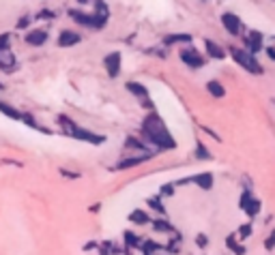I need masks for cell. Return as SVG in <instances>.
I'll return each instance as SVG.
<instances>
[{
  "label": "cell",
  "instance_id": "ba28073f",
  "mask_svg": "<svg viewBox=\"0 0 275 255\" xmlns=\"http://www.w3.org/2000/svg\"><path fill=\"white\" fill-rule=\"evenodd\" d=\"M179 58H181V63H183V65H187V67L193 69V71H198V69H202V67L207 65L205 54H200L198 49H196V47H191V45L181 47Z\"/></svg>",
  "mask_w": 275,
  "mask_h": 255
},
{
  "label": "cell",
  "instance_id": "836d02e7",
  "mask_svg": "<svg viewBox=\"0 0 275 255\" xmlns=\"http://www.w3.org/2000/svg\"><path fill=\"white\" fill-rule=\"evenodd\" d=\"M264 54H267L269 60H273L275 63V45H267V49H264Z\"/></svg>",
  "mask_w": 275,
  "mask_h": 255
},
{
  "label": "cell",
  "instance_id": "f35d334b",
  "mask_svg": "<svg viewBox=\"0 0 275 255\" xmlns=\"http://www.w3.org/2000/svg\"><path fill=\"white\" fill-rule=\"evenodd\" d=\"M273 105H275V101H273Z\"/></svg>",
  "mask_w": 275,
  "mask_h": 255
},
{
  "label": "cell",
  "instance_id": "d6a6232c",
  "mask_svg": "<svg viewBox=\"0 0 275 255\" xmlns=\"http://www.w3.org/2000/svg\"><path fill=\"white\" fill-rule=\"evenodd\" d=\"M9 43H11V35L9 33L0 35V52H3V49H9Z\"/></svg>",
  "mask_w": 275,
  "mask_h": 255
},
{
  "label": "cell",
  "instance_id": "e0dca14e",
  "mask_svg": "<svg viewBox=\"0 0 275 255\" xmlns=\"http://www.w3.org/2000/svg\"><path fill=\"white\" fill-rule=\"evenodd\" d=\"M207 93L211 97H215V99H223L226 97V86H223L221 81H217V79H209L207 81Z\"/></svg>",
  "mask_w": 275,
  "mask_h": 255
},
{
  "label": "cell",
  "instance_id": "83f0119b",
  "mask_svg": "<svg viewBox=\"0 0 275 255\" xmlns=\"http://www.w3.org/2000/svg\"><path fill=\"white\" fill-rule=\"evenodd\" d=\"M252 234H254V225H252V223H243V225L239 228V232H237V236H239L241 240H247Z\"/></svg>",
  "mask_w": 275,
  "mask_h": 255
},
{
  "label": "cell",
  "instance_id": "9c48e42d",
  "mask_svg": "<svg viewBox=\"0 0 275 255\" xmlns=\"http://www.w3.org/2000/svg\"><path fill=\"white\" fill-rule=\"evenodd\" d=\"M189 182L198 185L202 191H211L213 185H215V176H213L211 172H200V174H193V176H189V178H181V180H177L174 185L179 187V185H189Z\"/></svg>",
  "mask_w": 275,
  "mask_h": 255
},
{
  "label": "cell",
  "instance_id": "52a82bcc",
  "mask_svg": "<svg viewBox=\"0 0 275 255\" xmlns=\"http://www.w3.org/2000/svg\"><path fill=\"white\" fill-rule=\"evenodd\" d=\"M221 26L223 30L230 35V37H243L247 33L245 30V24H243V19L237 15V13H232V11H223L221 13Z\"/></svg>",
  "mask_w": 275,
  "mask_h": 255
},
{
  "label": "cell",
  "instance_id": "8992f818",
  "mask_svg": "<svg viewBox=\"0 0 275 255\" xmlns=\"http://www.w3.org/2000/svg\"><path fill=\"white\" fill-rule=\"evenodd\" d=\"M241 39H243V49H247V52L254 54V56H258L260 52H264V49H267V43H264V35L260 33V30L249 28Z\"/></svg>",
  "mask_w": 275,
  "mask_h": 255
},
{
  "label": "cell",
  "instance_id": "7a4b0ae2",
  "mask_svg": "<svg viewBox=\"0 0 275 255\" xmlns=\"http://www.w3.org/2000/svg\"><path fill=\"white\" fill-rule=\"evenodd\" d=\"M93 7H95L93 13H86V11H82V9H78V7H71V9H67V15L73 19L76 24H80V26H86V28H93V30H101V28L108 24L110 7L106 3H99V0H95Z\"/></svg>",
  "mask_w": 275,
  "mask_h": 255
},
{
  "label": "cell",
  "instance_id": "ac0fdd59",
  "mask_svg": "<svg viewBox=\"0 0 275 255\" xmlns=\"http://www.w3.org/2000/svg\"><path fill=\"white\" fill-rule=\"evenodd\" d=\"M125 88L129 90L131 95H136L138 99H142V101L148 99V90H146L144 84H140V81H127V86H125Z\"/></svg>",
  "mask_w": 275,
  "mask_h": 255
},
{
  "label": "cell",
  "instance_id": "7402d4cb",
  "mask_svg": "<svg viewBox=\"0 0 275 255\" xmlns=\"http://www.w3.org/2000/svg\"><path fill=\"white\" fill-rule=\"evenodd\" d=\"M123 240H125V247H129V249H142V242H144V240L138 238L136 234L129 232V230L123 234Z\"/></svg>",
  "mask_w": 275,
  "mask_h": 255
},
{
  "label": "cell",
  "instance_id": "484cf974",
  "mask_svg": "<svg viewBox=\"0 0 275 255\" xmlns=\"http://www.w3.org/2000/svg\"><path fill=\"white\" fill-rule=\"evenodd\" d=\"M125 146H127V148H134V150H142V152H144V155H151L148 148L144 146V141H140V139H136V137H127Z\"/></svg>",
  "mask_w": 275,
  "mask_h": 255
},
{
  "label": "cell",
  "instance_id": "277c9868",
  "mask_svg": "<svg viewBox=\"0 0 275 255\" xmlns=\"http://www.w3.org/2000/svg\"><path fill=\"white\" fill-rule=\"evenodd\" d=\"M58 122L65 127V131H67L71 137H76L80 141H88V144H95V146L106 144V135H97V133H93V131L78 127L76 122L71 120V118H67V116H58Z\"/></svg>",
  "mask_w": 275,
  "mask_h": 255
},
{
  "label": "cell",
  "instance_id": "74e56055",
  "mask_svg": "<svg viewBox=\"0 0 275 255\" xmlns=\"http://www.w3.org/2000/svg\"><path fill=\"white\" fill-rule=\"evenodd\" d=\"M271 39H273V41H275V37H271Z\"/></svg>",
  "mask_w": 275,
  "mask_h": 255
},
{
  "label": "cell",
  "instance_id": "603a6c76",
  "mask_svg": "<svg viewBox=\"0 0 275 255\" xmlns=\"http://www.w3.org/2000/svg\"><path fill=\"white\" fill-rule=\"evenodd\" d=\"M0 111H3L5 116L13 118V120H24V114H22V111L15 109V107H11L9 103H5V101H0Z\"/></svg>",
  "mask_w": 275,
  "mask_h": 255
},
{
  "label": "cell",
  "instance_id": "7c38bea8",
  "mask_svg": "<svg viewBox=\"0 0 275 255\" xmlns=\"http://www.w3.org/2000/svg\"><path fill=\"white\" fill-rule=\"evenodd\" d=\"M24 41H26L28 45H35V47L43 45L45 41H47V30H43V28H35V30H28V33H26V37H24Z\"/></svg>",
  "mask_w": 275,
  "mask_h": 255
},
{
  "label": "cell",
  "instance_id": "d6986e66",
  "mask_svg": "<svg viewBox=\"0 0 275 255\" xmlns=\"http://www.w3.org/2000/svg\"><path fill=\"white\" fill-rule=\"evenodd\" d=\"M151 155H142V157H129V159H123L116 163V169H127V167H134V165H140V163L148 161Z\"/></svg>",
  "mask_w": 275,
  "mask_h": 255
},
{
  "label": "cell",
  "instance_id": "30bf717a",
  "mask_svg": "<svg viewBox=\"0 0 275 255\" xmlns=\"http://www.w3.org/2000/svg\"><path fill=\"white\" fill-rule=\"evenodd\" d=\"M120 63H123V58H120V52H110V54L104 58V67H106V71H108L110 77H116V75H118Z\"/></svg>",
  "mask_w": 275,
  "mask_h": 255
},
{
  "label": "cell",
  "instance_id": "d590c367",
  "mask_svg": "<svg viewBox=\"0 0 275 255\" xmlns=\"http://www.w3.org/2000/svg\"><path fill=\"white\" fill-rule=\"evenodd\" d=\"M28 24H30V17H22V19L17 22V28H26Z\"/></svg>",
  "mask_w": 275,
  "mask_h": 255
},
{
  "label": "cell",
  "instance_id": "8d00e7d4",
  "mask_svg": "<svg viewBox=\"0 0 275 255\" xmlns=\"http://www.w3.org/2000/svg\"><path fill=\"white\" fill-rule=\"evenodd\" d=\"M95 247H97V242H90V244H86L84 249H86V251H90V249H95Z\"/></svg>",
  "mask_w": 275,
  "mask_h": 255
},
{
  "label": "cell",
  "instance_id": "4316f807",
  "mask_svg": "<svg viewBox=\"0 0 275 255\" xmlns=\"http://www.w3.org/2000/svg\"><path fill=\"white\" fill-rule=\"evenodd\" d=\"M146 204L153 208V210H157L159 215H166V208H164V204H161V195H155V197H148Z\"/></svg>",
  "mask_w": 275,
  "mask_h": 255
},
{
  "label": "cell",
  "instance_id": "3957f363",
  "mask_svg": "<svg viewBox=\"0 0 275 255\" xmlns=\"http://www.w3.org/2000/svg\"><path fill=\"white\" fill-rule=\"evenodd\" d=\"M228 54L232 56L234 63H237L243 71H247V73H252V75H262L264 73V67L260 65V60L254 56V54H249L247 49L237 47V45H230L228 47Z\"/></svg>",
  "mask_w": 275,
  "mask_h": 255
},
{
  "label": "cell",
  "instance_id": "2e32d148",
  "mask_svg": "<svg viewBox=\"0 0 275 255\" xmlns=\"http://www.w3.org/2000/svg\"><path fill=\"white\" fill-rule=\"evenodd\" d=\"M191 35L189 33H174V35H166L164 37V45H177V43H185L189 45L191 43Z\"/></svg>",
  "mask_w": 275,
  "mask_h": 255
},
{
  "label": "cell",
  "instance_id": "8fae6325",
  "mask_svg": "<svg viewBox=\"0 0 275 255\" xmlns=\"http://www.w3.org/2000/svg\"><path fill=\"white\" fill-rule=\"evenodd\" d=\"M205 49H207V56L213 58V60H223L228 54H226V49H223L219 43H215L213 39L205 37Z\"/></svg>",
  "mask_w": 275,
  "mask_h": 255
},
{
  "label": "cell",
  "instance_id": "4fadbf2b",
  "mask_svg": "<svg viewBox=\"0 0 275 255\" xmlns=\"http://www.w3.org/2000/svg\"><path fill=\"white\" fill-rule=\"evenodd\" d=\"M82 41V35L76 33V30H63L58 37V45L60 47H71V45H78Z\"/></svg>",
  "mask_w": 275,
  "mask_h": 255
},
{
  "label": "cell",
  "instance_id": "d4e9b609",
  "mask_svg": "<svg viewBox=\"0 0 275 255\" xmlns=\"http://www.w3.org/2000/svg\"><path fill=\"white\" fill-rule=\"evenodd\" d=\"M193 155H196V159H200V161H209V159H213L211 157V150L202 144V141L198 139L196 141V150H193Z\"/></svg>",
  "mask_w": 275,
  "mask_h": 255
},
{
  "label": "cell",
  "instance_id": "cb8c5ba5",
  "mask_svg": "<svg viewBox=\"0 0 275 255\" xmlns=\"http://www.w3.org/2000/svg\"><path fill=\"white\" fill-rule=\"evenodd\" d=\"M161 249H166L164 247V244H159V242H155V240H144V242H142V253H144V255H155L157 251H161Z\"/></svg>",
  "mask_w": 275,
  "mask_h": 255
},
{
  "label": "cell",
  "instance_id": "6da1fadb",
  "mask_svg": "<svg viewBox=\"0 0 275 255\" xmlns=\"http://www.w3.org/2000/svg\"><path fill=\"white\" fill-rule=\"evenodd\" d=\"M142 135H144L148 144H153L157 150H174L177 148V141L168 131L166 122L161 120L155 111H151L144 118V122H142Z\"/></svg>",
  "mask_w": 275,
  "mask_h": 255
},
{
  "label": "cell",
  "instance_id": "1f68e13d",
  "mask_svg": "<svg viewBox=\"0 0 275 255\" xmlns=\"http://www.w3.org/2000/svg\"><path fill=\"white\" fill-rule=\"evenodd\" d=\"M174 182H172V185H164V187H161V193H159V195L161 197H170V195H174Z\"/></svg>",
  "mask_w": 275,
  "mask_h": 255
},
{
  "label": "cell",
  "instance_id": "5bb4252c",
  "mask_svg": "<svg viewBox=\"0 0 275 255\" xmlns=\"http://www.w3.org/2000/svg\"><path fill=\"white\" fill-rule=\"evenodd\" d=\"M226 249L232 251V255H245V244H241L239 242V236L237 234H228L226 236Z\"/></svg>",
  "mask_w": 275,
  "mask_h": 255
},
{
  "label": "cell",
  "instance_id": "9a60e30c",
  "mask_svg": "<svg viewBox=\"0 0 275 255\" xmlns=\"http://www.w3.org/2000/svg\"><path fill=\"white\" fill-rule=\"evenodd\" d=\"M0 69H3L5 73H13L15 56L11 54V49H3V52H0Z\"/></svg>",
  "mask_w": 275,
  "mask_h": 255
},
{
  "label": "cell",
  "instance_id": "ffe728a7",
  "mask_svg": "<svg viewBox=\"0 0 275 255\" xmlns=\"http://www.w3.org/2000/svg\"><path fill=\"white\" fill-rule=\"evenodd\" d=\"M129 221H131V223H136V225H148V223H153L151 217H148L142 208H136L134 212H131V215H129Z\"/></svg>",
  "mask_w": 275,
  "mask_h": 255
},
{
  "label": "cell",
  "instance_id": "e575fe53",
  "mask_svg": "<svg viewBox=\"0 0 275 255\" xmlns=\"http://www.w3.org/2000/svg\"><path fill=\"white\" fill-rule=\"evenodd\" d=\"M202 131H205V133H209L211 137H215V141H221V137H219V135H217L213 129H209V127H202Z\"/></svg>",
  "mask_w": 275,
  "mask_h": 255
},
{
  "label": "cell",
  "instance_id": "f546056e",
  "mask_svg": "<svg viewBox=\"0 0 275 255\" xmlns=\"http://www.w3.org/2000/svg\"><path fill=\"white\" fill-rule=\"evenodd\" d=\"M56 17V11H49V9H43L35 15V19H54Z\"/></svg>",
  "mask_w": 275,
  "mask_h": 255
},
{
  "label": "cell",
  "instance_id": "f1b7e54d",
  "mask_svg": "<svg viewBox=\"0 0 275 255\" xmlns=\"http://www.w3.org/2000/svg\"><path fill=\"white\" fill-rule=\"evenodd\" d=\"M262 247L267 249V251H273L275 249V230H271V234L267 238H264V242H262Z\"/></svg>",
  "mask_w": 275,
  "mask_h": 255
},
{
  "label": "cell",
  "instance_id": "4dcf8cb0",
  "mask_svg": "<svg viewBox=\"0 0 275 255\" xmlns=\"http://www.w3.org/2000/svg\"><path fill=\"white\" fill-rule=\"evenodd\" d=\"M196 247H200V249L209 247V236H207V234H198V236H196Z\"/></svg>",
  "mask_w": 275,
  "mask_h": 255
},
{
  "label": "cell",
  "instance_id": "44dd1931",
  "mask_svg": "<svg viewBox=\"0 0 275 255\" xmlns=\"http://www.w3.org/2000/svg\"><path fill=\"white\" fill-rule=\"evenodd\" d=\"M151 225H153V230H155V232H161V234H177L174 225H172L170 221H166V219H155Z\"/></svg>",
  "mask_w": 275,
  "mask_h": 255
},
{
  "label": "cell",
  "instance_id": "5b68a950",
  "mask_svg": "<svg viewBox=\"0 0 275 255\" xmlns=\"http://www.w3.org/2000/svg\"><path fill=\"white\" fill-rule=\"evenodd\" d=\"M239 208L245 212L249 219H254V217H258L262 212V200L256 197L254 189H243L241 195H239Z\"/></svg>",
  "mask_w": 275,
  "mask_h": 255
}]
</instances>
